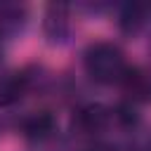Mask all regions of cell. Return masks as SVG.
I'll return each instance as SVG.
<instances>
[{
	"label": "cell",
	"mask_w": 151,
	"mask_h": 151,
	"mask_svg": "<svg viewBox=\"0 0 151 151\" xmlns=\"http://www.w3.org/2000/svg\"><path fill=\"white\" fill-rule=\"evenodd\" d=\"M85 71L94 83L111 85V83L123 80L127 64H125L123 52L113 42H94L85 52Z\"/></svg>",
	"instance_id": "obj_1"
},
{
	"label": "cell",
	"mask_w": 151,
	"mask_h": 151,
	"mask_svg": "<svg viewBox=\"0 0 151 151\" xmlns=\"http://www.w3.org/2000/svg\"><path fill=\"white\" fill-rule=\"evenodd\" d=\"M120 85H123V90H125V94H127V99L132 104L151 99V76L144 73L142 68H130L127 66Z\"/></svg>",
	"instance_id": "obj_2"
},
{
	"label": "cell",
	"mask_w": 151,
	"mask_h": 151,
	"mask_svg": "<svg viewBox=\"0 0 151 151\" xmlns=\"http://www.w3.org/2000/svg\"><path fill=\"white\" fill-rule=\"evenodd\" d=\"M45 35L50 42H64L68 35V9L64 5H50L45 12Z\"/></svg>",
	"instance_id": "obj_3"
},
{
	"label": "cell",
	"mask_w": 151,
	"mask_h": 151,
	"mask_svg": "<svg viewBox=\"0 0 151 151\" xmlns=\"http://www.w3.org/2000/svg\"><path fill=\"white\" fill-rule=\"evenodd\" d=\"M76 127L78 130H83V132H99V130H104L106 127V123H109V111L101 106V104H87V106H83V109H78V113H76Z\"/></svg>",
	"instance_id": "obj_4"
},
{
	"label": "cell",
	"mask_w": 151,
	"mask_h": 151,
	"mask_svg": "<svg viewBox=\"0 0 151 151\" xmlns=\"http://www.w3.org/2000/svg\"><path fill=\"white\" fill-rule=\"evenodd\" d=\"M54 116L47 113V111H40V113H33L24 120L21 130H24V137L31 139V142H42L47 137H52L54 132Z\"/></svg>",
	"instance_id": "obj_5"
},
{
	"label": "cell",
	"mask_w": 151,
	"mask_h": 151,
	"mask_svg": "<svg viewBox=\"0 0 151 151\" xmlns=\"http://www.w3.org/2000/svg\"><path fill=\"white\" fill-rule=\"evenodd\" d=\"M28 87V80L26 76L21 73H14V76H7L0 80V106H9V104H17L24 92Z\"/></svg>",
	"instance_id": "obj_6"
},
{
	"label": "cell",
	"mask_w": 151,
	"mask_h": 151,
	"mask_svg": "<svg viewBox=\"0 0 151 151\" xmlns=\"http://www.w3.org/2000/svg\"><path fill=\"white\" fill-rule=\"evenodd\" d=\"M146 19H149V7L134 5V2L132 5H125L120 9V14H118V24H120V28L125 33H137L146 24Z\"/></svg>",
	"instance_id": "obj_7"
},
{
	"label": "cell",
	"mask_w": 151,
	"mask_h": 151,
	"mask_svg": "<svg viewBox=\"0 0 151 151\" xmlns=\"http://www.w3.org/2000/svg\"><path fill=\"white\" fill-rule=\"evenodd\" d=\"M113 116H116V120H118L120 125H125V127H132V125H137V120H139V113H137V109H134L132 101L118 104V109H116Z\"/></svg>",
	"instance_id": "obj_8"
},
{
	"label": "cell",
	"mask_w": 151,
	"mask_h": 151,
	"mask_svg": "<svg viewBox=\"0 0 151 151\" xmlns=\"http://www.w3.org/2000/svg\"><path fill=\"white\" fill-rule=\"evenodd\" d=\"M87 151H116V149H111V146H106V144H97V146H92V149H87Z\"/></svg>",
	"instance_id": "obj_9"
}]
</instances>
